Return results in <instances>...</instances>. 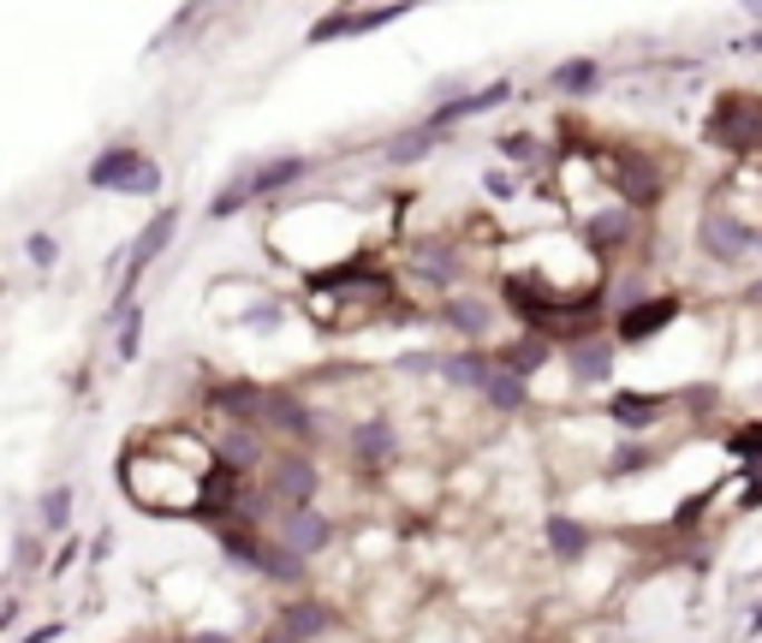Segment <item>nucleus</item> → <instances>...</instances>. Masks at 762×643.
Instances as JSON below:
<instances>
[{"instance_id": "obj_43", "label": "nucleus", "mask_w": 762, "mask_h": 643, "mask_svg": "<svg viewBox=\"0 0 762 643\" xmlns=\"http://www.w3.org/2000/svg\"><path fill=\"white\" fill-rule=\"evenodd\" d=\"M756 251H762V233H756Z\"/></svg>"}, {"instance_id": "obj_16", "label": "nucleus", "mask_w": 762, "mask_h": 643, "mask_svg": "<svg viewBox=\"0 0 762 643\" xmlns=\"http://www.w3.org/2000/svg\"><path fill=\"white\" fill-rule=\"evenodd\" d=\"M512 96V84L507 78H495V84H482V90H465V96H453V101H441V108H429V126L436 131H447L453 119H471V114H489V108H500V101Z\"/></svg>"}, {"instance_id": "obj_37", "label": "nucleus", "mask_w": 762, "mask_h": 643, "mask_svg": "<svg viewBox=\"0 0 762 643\" xmlns=\"http://www.w3.org/2000/svg\"><path fill=\"white\" fill-rule=\"evenodd\" d=\"M709 495H715V489H703V495H691V500H685V507H680V518H673V525H697V513L709 507Z\"/></svg>"}, {"instance_id": "obj_40", "label": "nucleus", "mask_w": 762, "mask_h": 643, "mask_svg": "<svg viewBox=\"0 0 762 643\" xmlns=\"http://www.w3.org/2000/svg\"><path fill=\"white\" fill-rule=\"evenodd\" d=\"M185 643H238V637H227V632H190Z\"/></svg>"}, {"instance_id": "obj_28", "label": "nucleus", "mask_w": 762, "mask_h": 643, "mask_svg": "<svg viewBox=\"0 0 762 643\" xmlns=\"http://www.w3.org/2000/svg\"><path fill=\"white\" fill-rule=\"evenodd\" d=\"M251 203H256V191H251V173H233V179H227V185H221L215 197H209V221H233L238 208H251Z\"/></svg>"}, {"instance_id": "obj_7", "label": "nucleus", "mask_w": 762, "mask_h": 643, "mask_svg": "<svg viewBox=\"0 0 762 643\" xmlns=\"http://www.w3.org/2000/svg\"><path fill=\"white\" fill-rule=\"evenodd\" d=\"M614 185H619V208H649V203H662V167L649 162V155H637V149H619V162H614Z\"/></svg>"}, {"instance_id": "obj_2", "label": "nucleus", "mask_w": 762, "mask_h": 643, "mask_svg": "<svg viewBox=\"0 0 762 643\" xmlns=\"http://www.w3.org/2000/svg\"><path fill=\"white\" fill-rule=\"evenodd\" d=\"M697 245H703V256H715L721 269H733L756 251V227L744 215H733V208H709L697 221Z\"/></svg>"}, {"instance_id": "obj_19", "label": "nucleus", "mask_w": 762, "mask_h": 643, "mask_svg": "<svg viewBox=\"0 0 762 643\" xmlns=\"http://www.w3.org/2000/svg\"><path fill=\"white\" fill-rule=\"evenodd\" d=\"M548 84H554L566 101H590V96L602 90V60H596V55H572V60H560V66L548 72Z\"/></svg>"}, {"instance_id": "obj_35", "label": "nucleus", "mask_w": 762, "mask_h": 643, "mask_svg": "<svg viewBox=\"0 0 762 643\" xmlns=\"http://www.w3.org/2000/svg\"><path fill=\"white\" fill-rule=\"evenodd\" d=\"M137 340H144V310L131 304L126 316H119V358H126V363L137 358Z\"/></svg>"}, {"instance_id": "obj_20", "label": "nucleus", "mask_w": 762, "mask_h": 643, "mask_svg": "<svg viewBox=\"0 0 762 643\" xmlns=\"http://www.w3.org/2000/svg\"><path fill=\"white\" fill-rule=\"evenodd\" d=\"M495 363H500V370H507V376L530 381L536 370H543V363H554V340H543V334H530V328H525V334H518L512 345H500V352H495Z\"/></svg>"}, {"instance_id": "obj_32", "label": "nucleus", "mask_w": 762, "mask_h": 643, "mask_svg": "<svg viewBox=\"0 0 762 643\" xmlns=\"http://www.w3.org/2000/svg\"><path fill=\"white\" fill-rule=\"evenodd\" d=\"M649 465H655V454H649L644 441H619V447H614V459H608V477H614V483H626V477H637V471H649Z\"/></svg>"}, {"instance_id": "obj_9", "label": "nucleus", "mask_w": 762, "mask_h": 643, "mask_svg": "<svg viewBox=\"0 0 762 643\" xmlns=\"http://www.w3.org/2000/svg\"><path fill=\"white\" fill-rule=\"evenodd\" d=\"M393 19H406V7H334V12H322L316 30H310V42H340V37H363V30H381V25H393Z\"/></svg>"}, {"instance_id": "obj_12", "label": "nucleus", "mask_w": 762, "mask_h": 643, "mask_svg": "<svg viewBox=\"0 0 762 643\" xmlns=\"http://www.w3.org/2000/svg\"><path fill=\"white\" fill-rule=\"evenodd\" d=\"M608 417L626 436H644V429H655L667 417V399L662 393H637V388H619V393H608Z\"/></svg>"}, {"instance_id": "obj_27", "label": "nucleus", "mask_w": 762, "mask_h": 643, "mask_svg": "<svg viewBox=\"0 0 762 643\" xmlns=\"http://www.w3.org/2000/svg\"><path fill=\"white\" fill-rule=\"evenodd\" d=\"M584 238H590L596 251H608L614 238L626 245V238H632V208H602V215H590V221H584Z\"/></svg>"}, {"instance_id": "obj_24", "label": "nucleus", "mask_w": 762, "mask_h": 643, "mask_svg": "<svg viewBox=\"0 0 762 643\" xmlns=\"http://www.w3.org/2000/svg\"><path fill=\"white\" fill-rule=\"evenodd\" d=\"M441 316H447V328H459L465 340H482L495 328V304L477 299V292H453V299L441 304Z\"/></svg>"}, {"instance_id": "obj_36", "label": "nucleus", "mask_w": 762, "mask_h": 643, "mask_svg": "<svg viewBox=\"0 0 762 643\" xmlns=\"http://www.w3.org/2000/svg\"><path fill=\"white\" fill-rule=\"evenodd\" d=\"M482 185H489V197H500V203H507V197H518V191H525V185H518V179H512V173H507V167H495V173H482Z\"/></svg>"}, {"instance_id": "obj_41", "label": "nucleus", "mask_w": 762, "mask_h": 643, "mask_svg": "<svg viewBox=\"0 0 762 643\" xmlns=\"http://www.w3.org/2000/svg\"><path fill=\"white\" fill-rule=\"evenodd\" d=\"M744 48H751V55H762V30H756V37H744Z\"/></svg>"}, {"instance_id": "obj_10", "label": "nucleus", "mask_w": 762, "mask_h": 643, "mask_svg": "<svg viewBox=\"0 0 762 643\" xmlns=\"http://www.w3.org/2000/svg\"><path fill=\"white\" fill-rule=\"evenodd\" d=\"M274 632L292 637V643H316L322 632H334V602H316V596L281 602V614H274Z\"/></svg>"}, {"instance_id": "obj_21", "label": "nucleus", "mask_w": 762, "mask_h": 643, "mask_svg": "<svg viewBox=\"0 0 762 643\" xmlns=\"http://www.w3.org/2000/svg\"><path fill=\"white\" fill-rule=\"evenodd\" d=\"M543 536H548V554H554V561H584V554L596 548V530L584 525V518H566V513H548Z\"/></svg>"}, {"instance_id": "obj_15", "label": "nucleus", "mask_w": 762, "mask_h": 643, "mask_svg": "<svg viewBox=\"0 0 762 643\" xmlns=\"http://www.w3.org/2000/svg\"><path fill=\"white\" fill-rule=\"evenodd\" d=\"M393 454H400V436H393L388 417H363V423L352 429V459L363 465V471H381V465H393Z\"/></svg>"}, {"instance_id": "obj_30", "label": "nucleus", "mask_w": 762, "mask_h": 643, "mask_svg": "<svg viewBox=\"0 0 762 643\" xmlns=\"http://www.w3.org/2000/svg\"><path fill=\"white\" fill-rule=\"evenodd\" d=\"M256 578H268V584H304V561H299L286 543H268L263 566H256Z\"/></svg>"}, {"instance_id": "obj_34", "label": "nucleus", "mask_w": 762, "mask_h": 643, "mask_svg": "<svg viewBox=\"0 0 762 643\" xmlns=\"http://www.w3.org/2000/svg\"><path fill=\"white\" fill-rule=\"evenodd\" d=\"M25 256H30L37 269H60V238H55V233H30V238H25Z\"/></svg>"}, {"instance_id": "obj_18", "label": "nucleus", "mask_w": 762, "mask_h": 643, "mask_svg": "<svg viewBox=\"0 0 762 643\" xmlns=\"http://www.w3.org/2000/svg\"><path fill=\"white\" fill-rule=\"evenodd\" d=\"M495 370H500V363L489 352H453V358L436 363V376L447 381V388H465V393H489Z\"/></svg>"}, {"instance_id": "obj_39", "label": "nucleus", "mask_w": 762, "mask_h": 643, "mask_svg": "<svg viewBox=\"0 0 762 643\" xmlns=\"http://www.w3.org/2000/svg\"><path fill=\"white\" fill-rule=\"evenodd\" d=\"M72 561H78V543H66V548H60V561H55V566H48V572H55V578H60V572H66V566H72Z\"/></svg>"}, {"instance_id": "obj_1", "label": "nucleus", "mask_w": 762, "mask_h": 643, "mask_svg": "<svg viewBox=\"0 0 762 643\" xmlns=\"http://www.w3.org/2000/svg\"><path fill=\"white\" fill-rule=\"evenodd\" d=\"M703 137L726 155H756L762 149V96L756 90H721L703 114Z\"/></svg>"}, {"instance_id": "obj_4", "label": "nucleus", "mask_w": 762, "mask_h": 643, "mask_svg": "<svg viewBox=\"0 0 762 643\" xmlns=\"http://www.w3.org/2000/svg\"><path fill=\"white\" fill-rule=\"evenodd\" d=\"M274 543H286L299 561H310V554H322L334 543V518L322 507H281L274 513Z\"/></svg>"}, {"instance_id": "obj_6", "label": "nucleus", "mask_w": 762, "mask_h": 643, "mask_svg": "<svg viewBox=\"0 0 762 643\" xmlns=\"http://www.w3.org/2000/svg\"><path fill=\"white\" fill-rule=\"evenodd\" d=\"M406 269H411V281H423V286H436V292H447V299H453L465 256H459V245H447V238H423V245H411Z\"/></svg>"}, {"instance_id": "obj_17", "label": "nucleus", "mask_w": 762, "mask_h": 643, "mask_svg": "<svg viewBox=\"0 0 762 643\" xmlns=\"http://www.w3.org/2000/svg\"><path fill=\"white\" fill-rule=\"evenodd\" d=\"M144 162H149L144 149H131V144H114V149H101V155H96L84 179H90L96 191H126V185L137 179V167H144Z\"/></svg>"}, {"instance_id": "obj_5", "label": "nucleus", "mask_w": 762, "mask_h": 643, "mask_svg": "<svg viewBox=\"0 0 762 643\" xmlns=\"http://www.w3.org/2000/svg\"><path fill=\"white\" fill-rule=\"evenodd\" d=\"M680 299H637V304H619V316H614V340L619 345H637V340H649V334H662V328L680 322Z\"/></svg>"}, {"instance_id": "obj_14", "label": "nucleus", "mask_w": 762, "mask_h": 643, "mask_svg": "<svg viewBox=\"0 0 762 643\" xmlns=\"http://www.w3.org/2000/svg\"><path fill=\"white\" fill-rule=\"evenodd\" d=\"M209 411L233 417V423H256V417L268 411V388H256V381H215V388H209Z\"/></svg>"}, {"instance_id": "obj_8", "label": "nucleus", "mask_w": 762, "mask_h": 643, "mask_svg": "<svg viewBox=\"0 0 762 643\" xmlns=\"http://www.w3.org/2000/svg\"><path fill=\"white\" fill-rule=\"evenodd\" d=\"M614 363H619V340L614 334H590V340L566 345V376L578 381V388H608Z\"/></svg>"}, {"instance_id": "obj_44", "label": "nucleus", "mask_w": 762, "mask_h": 643, "mask_svg": "<svg viewBox=\"0 0 762 643\" xmlns=\"http://www.w3.org/2000/svg\"><path fill=\"white\" fill-rule=\"evenodd\" d=\"M756 19H762V7H756Z\"/></svg>"}, {"instance_id": "obj_3", "label": "nucleus", "mask_w": 762, "mask_h": 643, "mask_svg": "<svg viewBox=\"0 0 762 643\" xmlns=\"http://www.w3.org/2000/svg\"><path fill=\"white\" fill-rule=\"evenodd\" d=\"M316 483H322L316 459L299 454V447L274 454V459H268V471H263V489H268L274 500H281V507H310V500H316Z\"/></svg>"}, {"instance_id": "obj_11", "label": "nucleus", "mask_w": 762, "mask_h": 643, "mask_svg": "<svg viewBox=\"0 0 762 643\" xmlns=\"http://www.w3.org/2000/svg\"><path fill=\"white\" fill-rule=\"evenodd\" d=\"M263 423L281 429V436H286L292 447H299V454H304L310 441H316V417H310V406H304L299 393H286V388H268V411H263Z\"/></svg>"}, {"instance_id": "obj_26", "label": "nucleus", "mask_w": 762, "mask_h": 643, "mask_svg": "<svg viewBox=\"0 0 762 643\" xmlns=\"http://www.w3.org/2000/svg\"><path fill=\"white\" fill-rule=\"evenodd\" d=\"M733 459L744 471V507H756V500H762V423H751L744 436H733Z\"/></svg>"}, {"instance_id": "obj_33", "label": "nucleus", "mask_w": 762, "mask_h": 643, "mask_svg": "<svg viewBox=\"0 0 762 643\" xmlns=\"http://www.w3.org/2000/svg\"><path fill=\"white\" fill-rule=\"evenodd\" d=\"M500 149H507L512 162H525V167H543V144H536L530 131H507V137H500Z\"/></svg>"}, {"instance_id": "obj_23", "label": "nucleus", "mask_w": 762, "mask_h": 643, "mask_svg": "<svg viewBox=\"0 0 762 643\" xmlns=\"http://www.w3.org/2000/svg\"><path fill=\"white\" fill-rule=\"evenodd\" d=\"M215 543H221V554H227L233 566H245V572H256V566H263V554H268V543L256 536V525H238V518H221Z\"/></svg>"}, {"instance_id": "obj_13", "label": "nucleus", "mask_w": 762, "mask_h": 643, "mask_svg": "<svg viewBox=\"0 0 762 643\" xmlns=\"http://www.w3.org/2000/svg\"><path fill=\"white\" fill-rule=\"evenodd\" d=\"M251 173V191H256V203L263 197H281V191H292L310 173V155H299V149H286V155H268V162H256V167H245Z\"/></svg>"}, {"instance_id": "obj_29", "label": "nucleus", "mask_w": 762, "mask_h": 643, "mask_svg": "<svg viewBox=\"0 0 762 643\" xmlns=\"http://www.w3.org/2000/svg\"><path fill=\"white\" fill-rule=\"evenodd\" d=\"M37 525H42L48 536H60L66 525H72V483H55V489L37 500Z\"/></svg>"}, {"instance_id": "obj_38", "label": "nucleus", "mask_w": 762, "mask_h": 643, "mask_svg": "<svg viewBox=\"0 0 762 643\" xmlns=\"http://www.w3.org/2000/svg\"><path fill=\"white\" fill-rule=\"evenodd\" d=\"M60 632H66V625H55V620H48V625H37V632H25L19 643H55Z\"/></svg>"}, {"instance_id": "obj_25", "label": "nucleus", "mask_w": 762, "mask_h": 643, "mask_svg": "<svg viewBox=\"0 0 762 643\" xmlns=\"http://www.w3.org/2000/svg\"><path fill=\"white\" fill-rule=\"evenodd\" d=\"M441 137H447V131H436V126L423 119V126H411V131H400V137H388V144H381V162H388V167H418L423 155L441 144Z\"/></svg>"}, {"instance_id": "obj_31", "label": "nucleus", "mask_w": 762, "mask_h": 643, "mask_svg": "<svg viewBox=\"0 0 762 643\" xmlns=\"http://www.w3.org/2000/svg\"><path fill=\"white\" fill-rule=\"evenodd\" d=\"M482 399H489L495 411H525V406H530V381L495 370V381H489V393H482Z\"/></svg>"}, {"instance_id": "obj_22", "label": "nucleus", "mask_w": 762, "mask_h": 643, "mask_svg": "<svg viewBox=\"0 0 762 643\" xmlns=\"http://www.w3.org/2000/svg\"><path fill=\"white\" fill-rule=\"evenodd\" d=\"M215 459L227 465V471H238V477H251V471H256V465H263L268 454H263V436H256L251 423H233L227 436L215 441Z\"/></svg>"}, {"instance_id": "obj_42", "label": "nucleus", "mask_w": 762, "mask_h": 643, "mask_svg": "<svg viewBox=\"0 0 762 643\" xmlns=\"http://www.w3.org/2000/svg\"><path fill=\"white\" fill-rule=\"evenodd\" d=\"M751 632H762V607H756V614H751Z\"/></svg>"}]
</instances>
